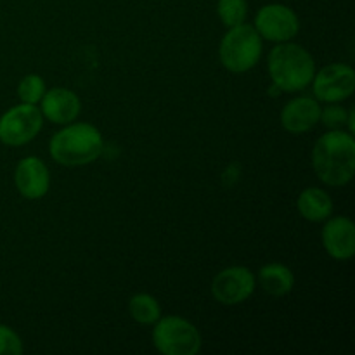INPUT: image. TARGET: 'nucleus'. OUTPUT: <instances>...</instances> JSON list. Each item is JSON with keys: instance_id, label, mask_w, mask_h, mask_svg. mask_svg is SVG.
Returning <instances> with one entry per match:
<instances>
[{"instance_id": "nucleus-9", "label": "nucleus", "mask_w": 355, "mask_h": 355, "mask_svg": "<svg viewBox=\"0 0 355 355\" xmlns=\"http://www.w3.org/2000/svg\"><path fill=\"white\" fill-rule=\"evenodd\" d=\"M314 96L321 103H342L349 99L355 89V73L349 64H329L315 73L314 78Z\"/></svg>"}, {"instance_id": "nucleus-20", "label": "nucleus", "mask_w": 355, "mask_h": 355, "mask_svg": "<svg viewBox=\"0 0 355 355\" xmlns=\"http://www.w3.org/2000/svg\"><path fill=\"white\" fill-rule=\"evenodd\" d=\"M23 352V342L16 331L6 324H0V355H19Z\"/></svg>"}, {"instance_id": "nucleus-13", "label": "nucleus", "mask_w": 355, "mask_h": 355, "mask_svg": "<svg viewBox=\"0 0 355 355\" xmlns=\"http://www.w3.org/2000/svg\"><path fill=\"white\" fill-rule=\"evenodd\" d=\"M82 110L78 96L73 90L64 87H54L45 90L42 97V114L52 121V123L68 125L76 120Z\"/></svg>"}, {"instance_id": "nucleus-12", "label": "nucleus", "mask_w": 355, "mask_h": 355, "mask_svg": "<svg viewBox=\"0 0 355 355\" xmlns=\"http://www.w3.org/2000/svg\"><path fill=\"white\" fill-rule=\"evenodd\" d=\"M321 106L314 97H297L281 111V125L290 134H305L319 123Z\"/></svg>"}, {"instance_id": "nucleus-15", "label": "nucleus", "mask_w": 355, "mask_h": 355, "mask_svg": "<svg viewBox=\"0 0 355 355\" xmlns=\"http://www.w3.org/2000/svg\"><path fill=\"white\" fill-rule=\"evenodd\" d=\"M259 281L262 290L270 297H284L295 286V276L283 263H267L260 269Z\"/></svg>"}, {"instance_id": "nucleus-10", "label": "nucleus", "mask_w": 355, "mask_h": 355, "mask_svg": "<svg viewBox=\"0 0 355 355\" xmlns=\"http://www.w3.org/2000/svg\"><path fill=\"white\" fill-rule=\"evenodd\" d=\"M14 182L21 196L26 200H40L47 194L49 186H51L47 165L37 156H26L17 163Z\"/></svg>"}, {"instance_id": "nucleus-1", "label": "nucleus", "mask_w": 355, "mask_h": 355, "mask_svg": "<svg viewBox=\"0 0 355 355\" xmlns=\"http://www.w3.org/2000/svg\"><path fill=\"white\" fill-rule=\"evenodd\" d=\"M312 166L326 186H347L355 172L354 135L338 128L321 135L312 149Z\"/></svg>"}, {"instance_id": "nucleus-3", "label": "nucleus", "mask_w": 355, "mask_h": 355, "mask_svg": "<svg viewBox=\"0 0 355 355\" xmlns=\"http://www.w3.org/2000/svg\"><path fill=\"white\" fill-rule=\"evenodd\" d=\"M103 135L90 123H68L54 134L49 144L52 159L64 166L89 165L103 155Z\"/></svg>"}, {"instance_id": "nucleus-8", "label": "nucleus", "mask_w": 355, "mask_h": 355, "mask_svg": "<svg viewBox=\"0 0 355 355\" xmlns=\"http://www.w3.org/2000/svg\"><path fill=\"white\" fill-rule=\"evenodd\" d=\"M255 284L257 277L248 267H227L211 281V295L222 305H238L252 297Z\"/></svg>"}, {"instance_id": "nucleus-19", "label": "nucleus", "mask_w": 355, "mask_h": 355, "mask_svg": "<svg viewBox=\"0 0 355 355\" xmlns=\"http://www.w3.org/2000/svg\"><path fill=\"white\" fill-rule=\"evenodd\" d=\"M347 120H349V113L342 106H336V103H329V106L321 110V116H319V121L331 130L343 127Z\"/></svg>"}, {"instance_id": "nucleus-16", "label": "nucleus", "mask_w": 355, "mask_h": 355, "mask_svg": "<svg viewBox=\"0 0 355 355\" xmlns=\"http://www.w3.org/2000/svg\"><path fill=\"white\" fill-rule=\"evenodd\" d=\"M128 312L139 324H155L162 318V307L153 295L137 293L128 302Z\"/></svg>"}, {"instance_id": "nucleus-4", "label": "nucleus", "mask_w": 355, "mask_h": 355, "mask_svg": "<svg viewBox=\"0 0 355 355\" xmlns=\"http://www.w3.org/2000/svg\"><path fill=\"white\" fill-rule=\"evenodd\" d=\"M220 62L231 73H245L259 62L262 55V37L255 26L238 24L229 28L218 49Z\"/></svg>"}, {"instance_id": "nucleus-6", "label": "nucleus", "mask_w": 355, "mask_h": 355, "mask_svg": "<svg viewBox=\"0 0 355 355\" xmlns=\"http://www.w3.org/2000/svg\"><path fill=\"white\" fill-rule=\"evenodd\" d=\"M44 114L35 104L21 103L0 116V142L10 148L33 141L42 130Z\"/></svg>"}, {"instance_id": "nucleus-14", "label": "nucleus", "mask_w": 355, "mask_h": 355, "mask_svg": "<svg viewBox=\"0 0 355 355\" xmlns=\"http://www.w3.org/2000/svg\"><path fill=\"white\" fill-rule=\"evenodd\" d=\"M297 207L302 217L309 222H324L333 214L331 196L319 187H307L302 191Z\"/></svg>"}, {"instance_id": "nucleus-17", "label": "nucleus", "mask_w": 355, "mask_h": 355, "mask_svg": "<svg viewBox=\"0 0 355 355\" xmlns=\"http://www.w3.org/2000/svg\"><path fill=\"white\" fill-rule=\"evenodd\" d=\"M217 14L227 28L238 26V24L245 23L246 14H248V3L246 0H218Z\"/></svg>"}, {"instance_id": "nucleus-2", "label": "nucleus", "mask_w": 355, "mask_h": 355, "mask_svg": "<svg viewBox=\"0 0 355 355\" xmlns=\"http://www.w3.org/2000/svg\"><path fill=\"white\" fill-rule=\"evenodd\" d=\"M267 69L274 82V90L298 92L312 83L315 62L302 45L283 42L270 51Z\"/></svg>"}, {"instance_id": "nucleus-18", "label": "nucleus", "mask_w": 355, "mask_h": 355, "mask_svg": "<svg viewBox=\"0 0 355 355\" xmlns=\"http://www.w3.org/2000/svg\"><path fill=\"white\" fill-rule=\"evenodd\" d=\"M45 94V82L38 75H26L17 85V96L21 103L37 104Z\"/></svg>"}, {"instance_id": "nucleus-5", "label": "nucleus", "mask_w": 355, "mask_h": 355, "mask_svg": "<svg viewBox=\"0 0 355 355\" xmlns=\"http://www.w3.org/2000/svg\"><path fill=\"white\" fill-rule=\"evenodd\" d=\"M153 343L163 355H196L201 349V335L193 322L166 315L155 322Z\"/></svg>"}, {"instance_id": "nucleus-11", "label": "nucleus", "mask_w": 355, "mask_h": 355, "mask_svg": "<svg viewBox=\"0 0 355 355\" xmlns=\"http://www.w3.org/2000/svg\"><path fill=\"white\" fill-rule=\"evenodd\" d=\"M322 245L335 260H350L355 253V225L347 217L326 218Z\"/></svg>"}, {"instance_id": "nucleus-7", "label": "nucleus", "mask_w": 355, "mask_h": 355, "mask_svg": "<svg viewBox=\"0 0 355 355\" xmlns=\"http://www.w3.org/2000/svg\"><path fill=\"white\" fill-rule=\"evenodd\" d=\"M255 30L266 40L283 44L297 37L300 21L295 10L284 3H267L257 12Z\"/></svg>"}]
</instances>
